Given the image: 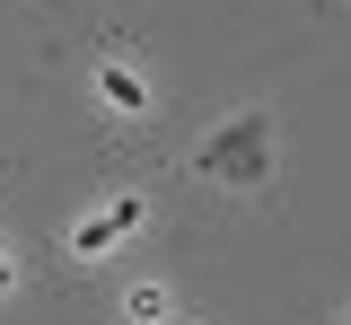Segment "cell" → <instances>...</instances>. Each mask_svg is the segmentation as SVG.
Masks as SVG:
<instances>
[{
    "instance_id": "7a4b0ae2",
    "label": "cell",
    "mask_w": 351,
    "mask_h": 325,
    "mask_svg": "<svg viewBox=\"0 0 351 325\" xmlns=\"http://www.w3.org/2000/svg\"><path fill=\"white\" fill-rule=\"evenodd\" d=\"M132 229V202H114V211H97V220H80V255H97L106 237H123Z\"/></svg>"
},
{
    "instance_id": "3957f363",
    "label": "cell",
    "mask_w": 351,
    "mask_h": 325,
    "mask_svg": "<svg viewBox=\"0 0 351 325\" xmlns=\"http://www.w3.org/2000/svg\"><path fill=\"white\" fill-rule=\"evenodd\" d=\"M106 106H114V115H141V80H132V71H106Z\"/></svg>"
},
{
    "instance_id": "6da1fadb",
    "label": "cell",
    "mask_w": 351,
    "mask_h": 325,
    "mask_svg": "<svg viewBox=\"0 0 351 325\" xmlns=\"http://www.w3.org/2000/svg\"><path fill=\"white\" fill-rule=\"evenodd\" d=\"M263 115H237V123H228V132L211 141V149H202V176H228V185H255L263 176Z\"/></svg>"
}]
</instances>
